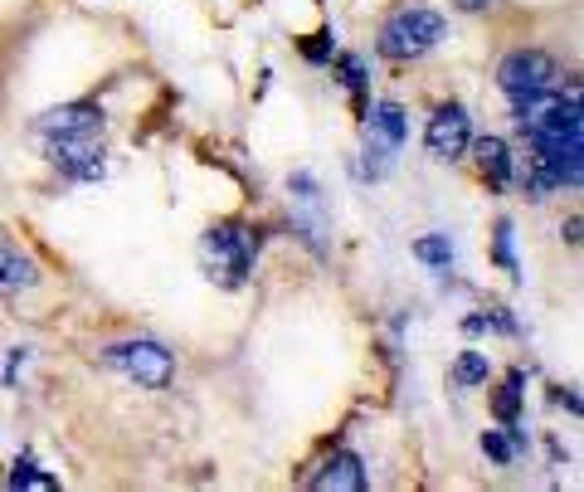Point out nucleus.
Wrapping results in <instances>:
<instances>
[{
  "label": "nucleus",
  "mask_w": 584,
  "mask_h": 492,
  "mask_svg": "<svg viewBox=\"0 0 584 492\" xmlns=\"http://www.w3.org/2000/svg\"><path fill=\"white\" fill-rule=\"evenodd\" d=\"M555 400H560L570 415H580V395H575V390H565V395H555Z\"/></svg>",
  "instance_id": "obj_21"
},
{
  "label": "nucleus",
  "mask_w": 584,
  "mask_h": 492,
  "mask_svg": "<svg viewBox=\"0 0 584 492\" xmlns=\"http://www.w3.org/2000/svg\"><path fill=\"white\" fill-rule=\"evenodd\" d=\"M555 59H550L546 49H511L507 59L497 64V88L507 93L511 103L516 98H531V93H541V88H555Z\"/></svg>",
  "instance_id": "obj_5"
},
{
  "label": "nucleus",
  "mask_w": 584,
  "mask_h": 492,
  "mask_svg": "<svg viewBox=\"0 0 584 492\" xmlns=\"http://www.w3.org/2000/svg\"><path fill=\"white\" fill-rule=\"evenodd\" d=\"M312 492H361L365 488V458L356 449H336V454L307 478Z\"/></svg>",
  "instance_id": "obj_7"
},
{
  "label": "nucleus",
  "mask_w": 584,
  "mask_h": 492,
  "mask_svg": "<svg viewBox=\"0 0 584 492\" xmlns=\"http://www.w3.org/2000/svg\"><path fill=\"white\" fill-rule=\"evenodd\" d=\"M458 5H463V10H487L492 0H458Z\"/></svg>",
  "instance_id": "obj_22"
},
{
  "label": "nucleus",
  "mask_w": 584,
  "mask_h": 492,
  "mask_svg": "<svg viewBox=\"0 0 584 492\" xmlns=\"http://www.w3.org/2000/svg\"><path fill=\"white\" fill-rule=\"evenodd\" d=\"M487 376H492L487 351H463V356L453 361V385H458V390H477V385H487Z\"/></svg>",
  "instance_id": "obj_12"
},
{
  "label": "nucleus",
  "mask_w": 584,
  "mask_h": 492,
  "mask_svg": "<svg viewBox=\"0 0 584 492\" xmlns=\"http://www.w3.org/2000/svg\"><path fill=\"white\" fill-rule=\"evenodd\" d=\"M468 152H473L487 190H507L511 181H516V156H511L507 137H473V142H468Z\"/></svg>",
  "instance_id": "obj_8"
},
{
  "label": "nucleus",
  "mask_w": 584,
  "mask_h": 492,
  "mask_svg": "<svg viewBox=\"0 0 584 492\" xmlns=\"http://www.w3.org/2000/svg\"><path fill=\"white\" fill-rule=\"evenodd\" d=\"M30 361V346H15L10 351V361H5V371H0V380H5V390H15V376H20V366Z\"/></svg>",
  "instance_id": "obj_19"
},
{
  "label": "nucleus",
  "mask_w": 584,
  "mask_h": 492,
  "mask_svg": "<svg viewBox=\"0 0 584 492\" xmlns=\"http://www.w3.org/2000/svg\"><path fill=\"white\" fill-rule=\"evenodd\" d=\"M468 142H473V117L463 103H438L429 127H424V147L434 161H463L468 156Z\"/></svg>",
  "instance_id": "obj_6"
},
{
  "label": "nucleus",
  "mask_w": 584,
  "mask_h": 492,
  "mask_svg": "<svg viewBox=\"0 0 584 492\" xmlns=\"http://www.w3.org/2000/svg\"><path fill=\"white\" fill-rule=\"evenodd\" d=\"M39 283V264L25 254V249H15V244H0V298H10V293H25V288H35Z\"/></svg>",
  "instance_id": "obj_10"
},
{
  "label": "nucleus",
  "mask_w": 584,
  "mask_h": 492,
  "mask_svg": "<svg viewBox=\"0 0 584 492\" xmlns=\"http://www.w3.org/2000/svg\"><path fill=\"white\" fill-rule=\"evenodd\" d=\"M44 152H49V166L69 181H103L108 171V147H103V132H69V137H44Z\"/></svg>",
  "instance_id": "obj_4"
},
{
  "label": "nucleus",
  "mask_w": 584,
  "mask_h": 492,
  "mask_svg": "<svg viewBox=\"0 0 584 492\" xmlns=\"http://www.w3.org/2000/svg\"><path fill=\"white\" fill-rule=\"evenodd\" d=\"M336 74H341V83L351 88L356 113H365V59L361 54H341V59H336Z\"/></svg>",
  "instance_id": "obj_16"
},
{
  "label": "nucleus",
  "mask_w": 584,
  "mask_h": 492,
  "mask_svg": "<svg viewBox=\"0 0 584 492\" xmlns=\"http://www.w3.org/2000/svg\"><path fill=\"white\" fill-rule=\"evenodd\" d=\"M10 488H35V492H49L54 488V473H39V463L30 454L15 458V468H10V478H5Z\"/></svg>",
  "instance_id": "obj_15"
},
{
  "label": "nucleus",
  "mask_w": 584,
  "mask_h": 492,
  "mask_svg": "<svg viewBox=\"0 0 584 492\" xmlns=\"http://www.w3.org/2000/svg\"><path fill=\"white\" fill-rule=\"evenodd\" d=\"M103 108L98 103H64V108H49L44 117H35L39 137H69V132H103Z\"/></svg>",
  "instance_id": "obj_9"
},
{
  "label": "nucleus",
  "mask_w": 584,
  "mask_h": 492,
  "mask_svg": "<svg viewBox=\"0 0 584 492\" xmlns=\"http://www.w3.org/2000/svg\"><path fill=\"white\" fill-rule=\"evenodd\" d=\"M565 244H580V215L565 220Z\"/></svg>",
  "instance_id": "obj_20"
},
{
  "label": "nucleus",
  "mask_w": 584,
  "mask_h": 492,
  "mask_svg": "<svg viewBox=\"0 0 584 492\" xmlns=\"http://www.w3.org/2000/svg\"><path fill=\"white\" fill-rule=\"evenodd\" d=\"M331 54H336V39H331V30H317V35L302 39V59H307V64H331Z\"/></svg>",
  "instance_id": "obj_18"
},
{
  "label": "nucleus",
  "mask_w": 584,
  "mask_h": 492,
  "mask_svg": "<svg viewBox=\"0 0 584 492\" xmlns=\"http://www.w3.org/2000/svg\"><path fill=\"white\" fill-rule=\"evenodd\" d=\"M521 385H526V371H511V376L502 380V390L492 395V415L502 419V424H516V419H521V395H526Z\"/></svg>",
  "instance_id": "obj_11"
},
{
  "label": "nucleus",
  "mask_w": 584,
  "mask_h": 492,
  "mask_svg": "<svg viewBox=\"0 0 584 492\" xmlns=\"http://www.w3.org/2000/svg\"><path fill=\"white\" fill-rule=\"evenodd\" d=\"M414 259L438 268V273H448V264H453V244H448V234H424V239H414Z\"/></svg>",
  "instance_id": "obj_13"
},
{
  "label": "nucleus",
  "mask_w": 584,
  "mask_h": 492,
  "mask_svg": "<svg viewBox=\"0 0 584 492\" xmlns=\"http://www.w3.org/2000/svg\"><path fill=\"white\" fill-rule=\"evenodd\" d=\"M443 35H448V20L438 10H429V5H400V10L385 15V25L375 35V54L390 59V64H414Z\"/></svg>",
  "instance_id": "obj_1"
},
{
  "label": "nucleus",
  "mask_w": 584,
  "mask_h": 492,
  "mask_svg": "<svg viewBox=\"0 0 584 492\" xmlns=\"http://www.w3.org/2000/svg\"><path fill=\"white\" fill-rule=\"evenodd\" d=\"M482 454L492 458L497 468H511V463H516V449H511V439L502 429H487V434H482Z\"/></svg>",
  "instance_id": "obj_17"
},
{
  "label": "nucleus",
  "mask_w": 584,
  "mask_h": 492,
  "mask_svg": "<svg viewBox=\"0 0 584 492\" xmlns=\"http://www.w3.org/2000/svg\"><path fill=\"white\" fill-rule=\"evenodd\" d=\"M205 249V268L210 278H219V288L239 293L254 273V254H258V229H249L244 220H219V225L205 229L200 239Z\"/></svg>",
  "instance_id": "obj_2"
},
{
  "label": "nucleus",
  "mask_w": 584,
  "mask_h": 492,
  "mask_svg": "<svg viewBox=\"0 0 584 492\" xmlns=\"http://www.w3.org/2000/svg\"><path fill=\"white\" fill-rule=\"evenodd\" d=\"M492 259L511 273V283H521V264H516V229H511V220H497V234H492Z\"/></svg>",
  "instance_id": "obj_14"
},
{
  "label": "nucleus",
  "mask_w": 584,
  "mask_h": 492,
  "mask_svg": "<svg viewBox=\"0 0 584 492\" xmlns=\"http://www.w3.org/2000/svg\"><path fill=\"white\" fill-rule=\"evenodd\" d=\"M112 371H122L127 380H137L142 390H171L176 380V356L151 337H132V341H112L103 351Z\"/></svg>",
  "instance_id": "obj_3"
}]
</instances>
